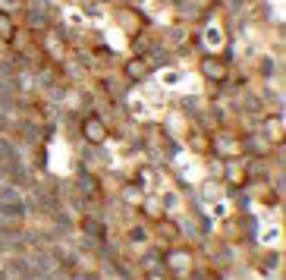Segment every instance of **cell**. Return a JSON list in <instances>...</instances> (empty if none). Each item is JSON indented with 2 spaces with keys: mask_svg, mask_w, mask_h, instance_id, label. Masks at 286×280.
Returning <instances> with one entry per match:
<instances>
[{
  "mask_svg": "<svg viewBox=\"0 0 286 280\" xmlns=\"http://www.w3.org/2000/svg\"><path fill=\"white\" fill-rule=\"evenodd\" d=\"M0 35H4V38H10V35H13V26H10L7 16H0Z\"/></svg>",
  "mask_w": 286,
  "mask_h": 280,
  "instance_id": "cell-4",
  "label": "cell"
},
{
  "mask_svg": "<svg viewBox=\"0 0 286 280\" xmlns=\"http://www.w3.org/2000/svg\"><path fill=\"white\" fill-rule=\"evenodd\" d=\"M145 73H148V63H145V60H129V63H126V76L141 79Z\"/></svg>",
  "mask_w": 286,
  "mask_h": 280,
  "instance_id": "cell-3",
  "label": "cell"
},
{
  "mask_svg": "<svg viewBox=\"0 0 286 280\" xmlns=\"http://www.w3.org/2000/svg\"><path fill=\"white\" fill-rule=\"evenodd\" d=\"M201 69H205L211 79H223L226 76V66L220 60H211V57H208V60H201Z\"/></svg>",
  "mask_w": 286,
  "mask_h": 280,
  "instance_id": "cell-2",
  "label": "cell"
},
{
  "mask_svg": "<svg viewBox=\"0 0 286 280\" xmlns=\"http://www.w3.org/2000/svg\"><path fill=\"white\" fill-rule=\"evenodd\" d=\"M85 138H88V142H94V145L107 138V129L101 126V120H88V123H85Z\"/></svg>",
  "mask_w": 286,
  "mask_h": 280,
  "instance_id": "cell-1",
  "label": "cell"
}]
</instances>
